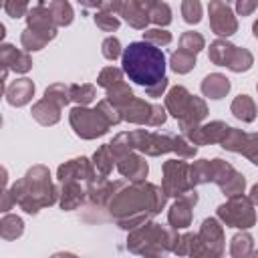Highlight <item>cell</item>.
<instances>
[{"label": "cell", "mask_w": 258, "mask_h": 258, "mask_svg": "<svg viewBox=\"0 0 258 258\" xmlns=\"http://www.w3.org/2000/svg\"><path fill=\"white\" fill-rule=\"evenodd\" d=\"M121 64L129 81L145 89L165 79V54L147 40L131 42L121 54Z\"/></svg>", "instance_id": "cell-1"}, {"label": "cell", "mask_w": 258, "mask_h": 258, "mask_svg": "<svg viewBox=\"0 0 258 258\" xmlns=\"http://www.w3.org/2000/svg\"><path fill=\"white\" fill-rule=\"evenodd\" d=\"M71 123L77 131V135L87 137V139L107 133V125H109V121H103V115L97 109L87 111L83 107H77L71 111Z\"/></svg>", "instance_id": "cell-2"}, {"label": "cell", "mask_w": 258, "mask_h": 258, "mask_svg": "<svg viewBox=\"0 0 258 258\" xmlns=\"http://www.w3.org/2000/svg\"><path fill=\"white\" fill-rule=\"evenodd\" d=\"M210 14H212V26L216 30V34H234L236 30V20L232 18V12L230 8L220 2V0H214L210 4Z\"/></svg>", "instance_id": "cell-3"}, {"label": "cell", "mask_w": 258, "mask_h": 258, "mask_svg": "<svg viewBox=\"0 0 258 258\" xmlns=\"http://www.w3.org/2000/svg\"><path fill=\"white\" fill-rule=\"evenodd\" d=\"M191 105V95L183 89V87H173L169 97H167V107L171 109L175 119H183L187 107Z\"/></svg>", "instance_id": "cell-4"}, {"label": "cell", "mask_w": 258, "mask_h": 258, "mask_svg": "<svg viewBox=\"0 0 258 258\" xmlns=\"http://www.w3.org/2000/svg\"><path fill=\"white\" fill-rule=\"evenodd\" d=\"M202 91L210 99H222L230 91V81L222 75H208L202 83Z\"/></svg>", "instance_id": "cell-5"}, {"label": "cell", "mask_w": 258, "mask_h": 258, "mask_svg": "<svg viewBox=\"0 0 258 258\" xmlns=\"http://www.w3.org/2000/svg\"><path fill=\"white\" fill-rule=\"evenodd\" d=\"M32 93H34V85H32L28 79H20V81H16V83L8 89L6 97H8V103H10V105L20 107V105H24V103L30 101Z\"/></svg>", "instance_id": "cell-6"}, {"label": "cell", "mask_w": 258, "mask_h": 258, "mask_svg": "<svg viewBox=\"0 0 258 258\" xmlns=\"http://www.w3.org/2000/svg\"><path fill=\"white\" fill-rule=\"evenodd\" d=\"M232 113L236 119H242V121H252L254 115H256V107L252 103V99L248 95H240L234 99L232 103Z\"/></svg>", "instance_id": "cell-7"}, {"label": "cell", "mask_w": 258, "mask_h": 258, "mask_svg": "<svg viewBox=\"0 0 258 258\" xmlns=\"http://www.w3.org/2000/svg\"><path fill=\"white\" fill-rule=\"evenodd\" d=\"M234 50L236 46L228 44V42H222V40H216L212 46H210V58L216 62V64H230L232 56H234Z\"/></svg>", "instance_id": "cell-8"}, {"label": "cell", "mask_w": 258, "mask_h": 258, "mask_svg": "<svg viewBox=\"0 0 258 258\" xmlns=\"http://www.w3.org/2000/svg\"><path fill=\"white\" fill-rule=\"evenodd\" d=\"M121 10H123V14H125V20H127L131 26H135V28H145V24H147V12H145L143 8H139L135 2H131L129 6L123 4Z\"/></svg>", "instance_id": "cell-9"}, {"label": "cell", "mask_w": 258, "mask_h": 258, "mask_svg": "<svg viewBox=\"0 0 258 258\" xmlns=\"http://www.w3.org/2000/svg\"><path fill=\"white\" fill-rule=\"evenodd\" d=\"M196 64V56L187 50H177L171 54V69L175 73H187Z\"/></svg>", "instance_id": "cell-10"}, {"label": "cell", "mask_w": 258, "mask_h": 258, "mask_svg": "<svg viewBox=\"0 0 258 258\" xmlns=\"http://www.w3.org/2000/svg\"><path fill=\"white\" fill-rule=\"evenodd\" d=\"M50 10H52L54 20H56L58 24H71V20H73V10H71V6H69L64 0H54L52 6H50Z\"/></svg>", "instance_id": "cell-11"}, {"label": "cell", "mask_w": 258, "mask_h": 258, "mask_svg": "<svg viewBox=\"0 0 258 258\" xmlns=\"http://www.w3.org/2000/svg\"><path fill=\"white\" fill-rule=\"evenodd\" d=\"M71 99H75L81 105H87L95 99V89L91 85H73L71 87Z\"/></svg>", "instance_id": "cell-12"}, {"label": "cell", "mask_w": 258, "mask_h": 258, "mask_svg": "<svg viewBox=\"0 0 258 258\" xmlns=\"http://www.w3.org/2000/svg\"><path fill=\"white\" fill-rule=\"evenodd\" d=\"M181 12H183V20L189 24H196L202 20V6L198 0H183Z\"/></svg>", "instance_id": "cell-13"}, {"label": "cell", "mask_w": 258, "mask_h": 258, "mask_svg": "<svg viewBox=\"0 0 258 258\" xmlns=\"http://www.w3.org/2000/svg\"><path fill=\"white\" fill-rule=\"evenodd\" d=\"M232 71L240 73V71H248L252 67V54L248 50H234V56L228 64Z\"/></svg>", "instance_id": "cell-14"}, {"label": "cell", "mask_w": 258, "mask_h": 258, "mask_svg": "<svg viewBox=\"0 0 258 258\" xmlns=\"http://www.w3.org/2000/svg\"><path fill=\"white\" fill-rule=\"evenodd\" d=\"M181 48L187 50V52H191V54H196L198 50L204 48V38L198 32H185L181 36Z\"/></svg>", "instance_id": "cell-15"}, {"label": "cell", "mask_w": 258, "mask_h": 258, "mask_svg": "<svg viewBox=\"0 0 258 258\" xmlns=\"http://www.w3.org/2000/svg\"><path fill=\"white\" fill-rule=\"evenodd\" d=\"M109 103H117V105H121V103H131L133 101V93H131V89L129 87H125V85H119V91L115 89H109Z\"/></svg>", "instance_id": "cell-16"}, {"label": "cell", "mask_w": 258, "mask_h": 258, "mask_svg": "<svg viewBox=\"0 0 258 258\" xmlns=\"http://www.w3.org/2000/svg\"><path fill=\"white\" fill-rule=\"evenodd\" d=\"M151 20L157 22V24H167L171 20V12H169V6L163 4V2H157L153 8H151Z\"/></svg>", "instance_id": "cell-17"}, {"label": "cell", "mask_w": 258, "mask_h": 258, "mask_svg": "<svg viewBox=\"0 0 258 258\" xmlns=\"http://www.w3.org/2000/svg\"><path fill=\"white\" fill-rule=\"evenodd\" d=\"M95 22H97V26H101L103 30H117V28H119V20H117L113 14H109V12H99V14H95Z\"/></svg>", "instance_id": "cell-18"}, {"label": "cell", "mask_w": 258, "mask_h": 258, "mask_svg": "<svg viewBox=\"0 0 258 258\" xmlns=\"http://www.w3.org/2000/svg\"><path fill=\"white\" fill-rule=\"evenodd\" d=\"M143 36H145V40L147 42H151V44H167V42H171V34L169 32H165V30H147V32H143Z\"/></svg>", "instance_id": "cell-19"}, {"label": "cell", "mask_w": 258, "mask_h": 258, "mask_svg": "<svg viewBox=\"0 0 258 258\" xmlns=\"http://www.w3.org/2000/svg\"><path fill=\"white\" fill-rule=\"evenodd\" d=\"M103 54H105V58H109V60H115L119 54H121V44H119V40L117 38H107L105 42H103Z\"/></svg>", "instance_id": "cell-20"}, {"label": "cell", "mask_w": 258, "mask_h": 258, "mask_svg": "<svg viewBox=\"0 0 258 258\" xmlns=\"http://www.w3.org/2000/svg\"><path fill=\"white\" fill-rule=\"evenodd\" d=\"M119 81H121V71H117V69H105L103 73H101V77H99V85H103V87H111V85H119Z\"/></svg>", "instance_id": "cell-21"}, {"label": "cell", "mask_w": 258, "mask_h": 258, "mask_svg": "<svg viewBox=\"0 0 258 258\" xmlns=\"http://www.w3.org/2000/svg\"><path fill=\"white\" fill-rule=\"evenodd\" d=\"M97 111H99L103 117H107L109 125H111V123H119V121H121V115H117V111H115V109H111L109 101H101V103H99V107H97Z\"/></svg>", "instance_id": "cell-22"}, {"label": "cell", "mask_w": 258, "mask_h": 258, "mask_svg": "<svg viewBox=\"0 0 258 258\" xmlns=\"http://www.w3.org/2000/svg\"><path fill=\"white\" fill-rule=\"evenodd\" d=\"M26 2L28 0H6V12L10 14V16H20L22 12H24V8H26Z\"/></svg>", "instance_id": "cell-23"}, {"label": "cell", "mask_w": 258, "mask_h": 258, "mask_svg": "<svg viewBox=\"0 0 258 258\" xmlns=\"http://www.w3.org/2000/svg\"><path fill=\"white\" fill-rule=\"evenodd\" d=\"M236 8L242 16H246L256 8V0H236Z\"/></svg>", "instance_id": "cell-24"}, {"label": "cell", "mask_w": 258, "mask_h": 258, "mask_svg": "<svg viewBox=\"0 0 258 258\" xmlns=\"http://www.w3.org/2000/svg\"><path fill=\"white\" fill-rule=\"evenodd\" d=\"M165 87H167V79H161V81L155 83L153 87H147V95H149V97H159Z\"/></svg>", "instance_id": "cell-25"}, {"label": "cell", "mask_w": 258, "mask_h": 258, "mask_svg": "<svg viewBox=\"0 0 258 258\" xmlns=\"http://www.w3.org/2000/svg\"><path fill=\"white\" fill-rule=\"evenodd\" d=\"M252 200H256V202H258V185H254V187H252Z\"/></svg>", "instance_id": "cell-26"}, {"label": "cell", "mask_w": 258, "mask_h": 258, "mask_svg": "<svg viewBox=\"0 0 258 258\" xmlns=\"http://www.w3.org/2000/svg\"><path fill=\"white\" fill-rule=\"evenodd\" d=\"M252 30H254V36H256V38H258V20H256V22H254V26H252Z\"/></svg>", "instance_id": "cell-27"}, {"label": "cell", "mask_w": 258, "mask_h": 258, "mask_svg": "<svg viewBox=\"0 0 258 258\" xmlns=\"http://www.w3.org/2000/svg\"><path fill=\"white\" fill-rule=\"evenodd\" d=\"M79 2H83V4H85V0H79Z\"/></svg>", "instance_id": "cell-28"}]
</instances>
